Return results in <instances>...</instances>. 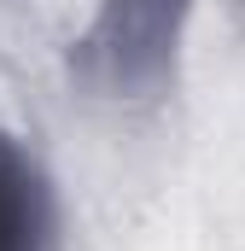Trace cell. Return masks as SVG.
I'll list each match as a JSON object with an SVG mask.
<instances>
[{
  "instance_id": "obj_1",
  "label": "cell",
  "mask_w": 245,
  "mask_h": 251,
  "mask_svg": "<svg viewBox=\"0 0 245 251\" xmlns=\"http://www.w3.org/2000/svg\"><path fill=\"white\" fill-rule=\"evenodd\" d=\"M193 0H99L70 41V76L99 100H152L175 82Z\"/></svg>"
},
{
  "instance_id": "obj_2",
  "label": "cell",
  "mask_w": 245,
  "mask_h": 251,
  "mask_svg": "<svg viewBox=\"0 0 245 251\" xmlns=\"http://www.w3.org/2000/svg\"><path fill=\"white\" fill-rule=\"evenodd\" d=\"M59 204L41 164L0 128V251H53Z\"/></svg>"
},
{
  "instance_id": "obj_3",
  "label": "cell",
  "mask_w": 245,
  "mask_h": 251,
  "mask_svg": "<svg viewBox=\"0 0 245 251\" xmlns=\"http://www.w3.org/2000/svg\"><path fill=\"white\" fill-rule=\"evenodd\" d=\"M234 6H245V0H234Z\"/></svg>"
}]
</instances>
